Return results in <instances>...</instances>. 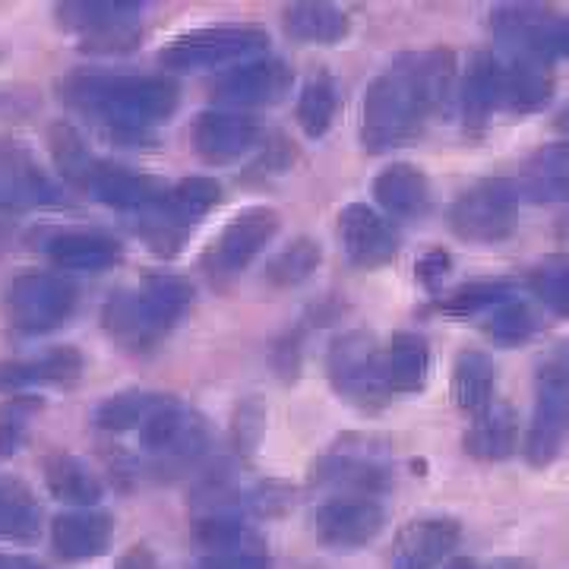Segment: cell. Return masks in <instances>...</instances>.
<instances>
[{"instance_id": "1", "label": "cell", "mask_w": 569, "mask_h": 569, "mask_svg": "<svg viewBox=\"0 0 569 569\" xmlns=\"http://www.w3.org/2000/svg\"><path fill=\"white\" fill-rule=\"evenodd\" d=\"M459 63L449 48L402 54L367 86L361 142L367 152H389L425 130L427 118L447 114L459 96Z\"/></svg>"}, {"instance_id": "2", "label": "cell", "mask_w": 569, "mask_h": 569, "mask_svg": "<svg viewBox=\"0 0 569 569\" xmlns=\"http://www.w3.org/2000/svg\"><path fill=\"white\" fill-rule=\"evenodd\" d=\"M63 104L104 123L118 140H146L181 104V89L152 73H70L58 82Z\"/></svg>"}, {"instance_id": "3", "label": "cell", "mask_w": 569, "mask_h": 569, "mask_svg": "<svg viewBox=\"0 0 569 569\" xmlns=\"http://www.w3.org/2000/svg\"><path fill=\"white\" fill-rule=\"evenodd\" d=\"M48 146H51L54 164L63 178L77 190L89 193L92 200L111 206V209L149 216V212L162 209V203L168 200V187L159 178L137 171V168H127V164L99 159L70 123H54L48 130Z\"/></svg>"}, {"instance_id": "4", "label": "cell", "mask_w": 569, "mask_h": 569, "mask_svg": "<svg viewBox=\"0 0 569 569\" xmlns=\"http://www.w3.org/2000/svg\"><path fill=\"white\" fill-rule=\"evenodd\" d=\"M310 488L326 497H380L392 488L387 443L348 433L310 466Z\"/></svg>"}, {"instance_id": "5", "label": "cell", "mask_w": 569, "mask_h": 569, "mask_svg": "<svg viewBox=\"0 0 569 569\" xmlns=\"http://www.w3.org/2000/svg\"><path fill=\"white\" fill-rule=\"evenodd\" d=\"M269 36L260 26L231 22V26H206L174 36L162 48L159 63L174 73H200V70H219V67H238L253 61L266 51Z\"/></svg>"}, {"instance_id": "6", "label": "cell", "mask_w": 569, "mask_h": 569, "mask_svg": "<svg viewBox=\"0 0 569 569\" xmlns=\"http://www.w3.org/2000/svg\"><path fill=\"white\" fill-rule=\"evenodd\" d=\"M326 377L346 402L361 411L383 408L392 396L383 377V351L365 329H351L329 342Z\"/></svg>"}, {"instance_id": "7", "label": "cell", "mask_w": 569, "mask_h": 569, "mask_svg": "<svg viewBox=\"0 0 569 569\" xmlns=\"http://www.w3.org/2000/svg\"><path fill=\"white\" fill-rule=\"evenodd\" d=\"M80 305L77 284L54 272H22L3 291L7 323L22 336H44L61 329Z\"/></svg>"}, {"instance_id": "8", "label": "cell", "mask_w": 569, "mask_h": 569, "mask_svg": "<svg viewBox=\"0 0 569 569\" xmlns=\"http://www.w3.org/2000/svg\"><path fill=\"white\" fill-rule=\"evenodd\" d=\"M519 216V187L503 178L471 183L449 206V228L471 244H497L512 234Z\"/></svg>"}, {"instance_id": "9", "label": "cell", "mask_w": 569, "mask_h": 569, "mask_svg": "<svg viewBox=\"0 0 569 569\" xmlns=\"http://www.w3.org/2000/svg\"><path fill=\"white\" fill-rule=\"evenodd\" d=\"M140 447L156 459L159 471L193 466L209 449V421L197 408L183 406L171 396L140 427Z\"/></svg>"}, {"instance_id": "10", "label": "cell", "mask_w": 569, "mask_h": 569, "mask_svg": "<svg viewBox=\"0 0 569 569\" xmlns=\"http://www.w3.org/2000/svg\"><path fill=\"white\" fill-rule=\"evenodd\" d=\"M58 22L89 51H130L142 39L140 3H61Z\"/></svg>"}, {"instance_id": "11", "label": "cell", "mask_w": 569, "mask_h": 569, "mask_svg": "<svg viewBox=\"0 0 569 569\" xmlns=\"http://www.w3.org/2000/svg\"><path fill=\"white\" fill-rule=\"evenodd\" d=\"M569 430V370L550 361L538 370L535 383V411H531L529 433H526V459L529 466H550Z\"/></svg>"}, {"instance_id": "12", "label": "cell", "mask_w": 569, "mask_h": 569, "mask_svg": "<svg viewBox=\"0 0 569 569\" xmlns=\"http://www.w3.org/2000/svg\"><path fill=\"white\" fill-rule=\"evenodd\" d=\"M317 538L332 550L367 548L383 526L387 512L373 497H326L310 516Z\"/></svg>"}, {"instance_id": "13", "label": "cell", "mask_w": 569, "mask_h": 569, "mask_svg": "<svg viewBox=\"0 0 569 569\" xmlns=\"http://www.w3.org/2000/svg\"><path fill=\"white\" fill-rule=\"evenodd\" d=\"M279 224H282V216L269 206H250L244 212H238L224 224L222 234L212 241L206 253V266L222 276L241 272L272 244V238L279 234Z\"/></svg>"}, {"instance_id": "14", "label": "cell", "mask_w": 569, "mask_h": 569, "mask_svg": "<svg viewBox=\"0 0 569 569\" xmlns=\"http://www.w3.org/2000/svg\"><path fill=\"white\" fill-rule=\"evenodd\" d=\"M63 193L39 159L17 142H0V209L29 212L61 206Z\"/></svg>"}, {"instance_id": "15", "label": "cell", "mask_w": 569, "mask_h": 569, "mask_svg": "<svg viewBox=\"0 0 569 569\" xmlns=\"http://www.w3.org/2000/svg\"><path fill=\"white\" fill-rule=\"evenodd\" d=\"M339 238L346 257L358 269H380L399 253V231L367 203H348L339 212Z\"/></svg>"}, {"instance_id": "16", "label": "cell", "mask_w": 569, "mask_h": 569, "mask_svg": "<svg viewBox=\"0 0 569 569\" xmlns=\"http://www.w3.org/2000/svg\"><path fill=\"white\" fill-rule=\"evenodd\" d=\"M260 121L244 111L209 108L193 121V149L209 164L238 162L260 140Z\"/></svg>"}, {"instance_id": "17", "label": "cell", "mask_w": 569, "mask_h": 569, "mask_svg": "<svg viewBox=\"0 0 569 569\" xmlns=\"http://www.w3.org/2000/svg\"><path fill=\"white\" fill-rule=\"evenodd\" d=\"M288 89H291L288 63L279 58H253L219 77L212 86V96L234 108H260V104L282 102Z\"/></svg>"}, {"instance_id": "18", "label": "cell", "mask_w": 569, "mask_h": 569, "mask_svg": "<svg viewBox=\"0 0 569 569\" xmlns=\"http://www.w3.org/2000/svg\"><path fill=\"white\" fill-rule=\"evenodd\" d=\"M462 541V526L449 516H427L411 522L396 548L389 569H437Z\"/></svg>"}, {"instance_id": "19", "label": "cell", "mask_w": 569, "mask_h": 569, "mask_svg": "<svg viewBox=\"0 0 569 569\" xmlns=\"http://www.w3.org/2000/svg\"><path fill=\"white\" fill-rule=\"evenodd\" d=\"M102 326L108 339L130 355H149L164 339V332L142 301L140 288H121L108 295L102 307Z\"/></svg>"}, {"instance_id": "20", "label": "cell", "mask_w": 569, "mask_h": 569, "mask_svg": "<svg viewBox=\"0 0 569 569\" xmlns=\"http://www.w3.org/2000/svg\"><path fill=\"white\" fill-rule=\"evenodd\" d=\"M82 351L73 346H58L39 358L0 361V392H22L32 387H70L82 377Z\"/></svg>"}, {"instance_id": "21", "label": "cell", "mask_w": 569, "mask_h": 569, "mask_svg": "<svg viewBox=\"0 0 569 569\" xmlns=\"http://www.w3.org/2000/svg\"><path fill=\"white\" fill-rule=\"evenodd\" d=\"M44 257L63 272H104L121 263L123 247L104 231H61L44 241Z\"/></svg>"}, {"instance_id": "22", "label": "cell", "mask_w": 569, "mask_h": 569, "mask_svg": "<svg viewBox=\"0 0 569 569\" xmlns=\"http://www.w3.org/2000/svg\"><path fill=\"white\" fill-rule=\"evenodd\" d=\"M114 535V519L99 509H73L54 519L51 526V545L58 550V557L80 563L102 557Z\"/></svg>"}, {"instance_id": "23", "label": "cell", "mask_w": 569, "mask_h": 569, "mask_svg": "<svg viewBox=\"0 0 569 569\" xmlns=\"http://www.w3.org/2000/svg\"><path fill=\"white\" fill-rule=\"evenodd\" d=\"M503 70L507 63L490 51H478L468 63L466 82L459 89V104L468 130H481L490 114L503 104Z\"/></svg>"}, {"instance_id": "24", "label": "cell", "mask_w": 569, "mask_h": 569, "mask_svg": "<svg viewBox=\"0 0 569 569\" xmlns=\"http://www.w3.org/2000/svg\"><path fill=\"white\" fill-rule=\"evenodd\" d=\"M41 475H44V485L51 490V497L67 503V507L92 509L102 500L104 488L99 475L73 452H63V449L48 452L41 459Z\"/></svg>"}, {"instance_id": "25", "label": "cell", "mask_w": 569, "mask_h": 569, "mask_svg": "<svg viewBox=\"0 0 569 569\" xmlns=\"http://www.w3.org/2000/svg\"><path fill=\"white\" fill-rule=\"evenodd\" d=\"M373 197L396 219H425L430 212V183L425 171L396 162L373 178Z\"/></svg>"}, {"instance_id": "26", "label": "cell", "mask_w": 569, "mask_h": 569, "mask_svg": "<svg viewBox=\"0 0 569 569\" xmlns=\"http://www.w3.org/2000/svg\"><path fill=\"white\" fill-rule=\"evenodd\" d=\"M519 193L531 203H557L569 197V142L535 149L519 171Z\"/></svg>"}, {"instance_id": "27", "label": "cell", "mask_w": 569, "mask_h": 569, "mask_svg": "<svg viewBox=\"0 0 569 569\" xmlns=\"http://www.w3.org/2000/svg\"><path fill=\"white\" fill-rule=\"evenodd\" d=\"M553 96V73L548 61L535 54H519L516 61L507 63L503 70V104L509 111L531 114L541 111Z\"/></svg>"}, {"instance_id": "28", "label": "cell", "mask_w": 569, "mask_h": 569, "mask_svg": "<svg viewBox=\"0 0 569 569\" xmlns=\"http://www.w3.org/2000/svg\"><path fill=\"white\" fill-rule=\"evenodd\" d=\"M430 373V348L418 332H396L383 348V377L389 392H418Z\"/></svg>"}, {"instance_id": "29", "label": "cell", "mask_w": 569, "mask_h": 569, "mask_svg": "<svg viewBox=\"0 0 569 569\" xmlns=\"http://www.w3.org/2000/svg\"><path fill=\"white\" fill-rule=\"evenodd\" d=\"M493 387H497V367L485 351L468 348L452 365V402L468 415H485L493 406Z\"/></svg>"}, {"instance_id": "30", "label": "cell", "mask_w": 569, "mask_h": 569, "mask_svg": "<svg viewBox=\"0 0 569 569\" xmlns=\"http://www.w3.org/2000/svg\"><path fill=\"white\" fill-rule=\"evenodd\" d=\"M519 443V421L509 406H490L485 415L475 418L466 433V452L485 462H500L516 452Z\"/></svg>"}, {"instance_id": "31", "label": "cell", "mask_w": 569, "mask_h": 569, "mask_svg": "<svg viewBox=\"0 0 569 569\" xmlns=\"http://www.w3.org/2000/svg\"><path fill=\"white\" fill-rule=\"evenodd\" d=\"M168 399L171 396L152 392V389H123V392H114V396L99 402V408L92 411V425L99 430H108V433L133 430V427L146 425Z\"/></svg>"}, {"instance_id": "32", "label": "cell", "mask_w": 569, "mask_h": 569, "mask_svg": "<svg viewBox=\"0 0 569 569\" xmlns=\"http://www.w3.org/2000/svg\"><path fill=\"white\" fill-rule=\"evenodd\" d=\"M284 29L307 44H336L351 32V20L332 3H291L284 10Z\"/></svg>"}, {"instance_id": "33", "label": "cell", "mask_w": 569, "mask_h": 569, "mask_svg": "<svg viewBox=\"0 0 569 569\" xmlns=\"http://www.w3.org/2000/svg\"><path fill=\"white\" fill-rule=\"evenodd\" d=\"M222 200V183L216 178H206V174H197V178H183L171 190H168V200L159 209L164 222L171 228H187L197 219H203L206 212H212Z\"/></svg>"}, {"instance_id": "34", "label": "cell", "mask_w": 569, "mask_h": 569, "mask_svg": "<svg viewBox=\"0 0 569 569\" xmlns=\"http://www.w3.org/2000/svg\"><path fill=\"white\" fill-rule=\"evenodd\" d=\"M140 295L164 336L181 323L183 313L193 305V284L187 282L183 276H171V272L146 276L140 284Z\"/></svg>"}, {"instance_id": "35", "label": "cell", "mask_w": 569, "mask_h": 569, "mask_svg": "<svg viewBox=\"0 0 569 569\" xmlns=\"http://www.w3.org/2000/svg\"><path fill=\"white\" fill-rule=\"evenodd\" d=\"M41 531V507L20 478H0V538L36 541Z\"/></svg>"}, {"instance_id": "36", "label": "cell", "mask_w": 569, "mask_h": 569, "mask_svg": "<svg viewBox=\"0 0 569 569\" xmlns=\"http://www.w3.org/2000/svg\"><path fill=\"white\" fill-rule=\"evenodd\" d=\"M553 20L548 7H538V3H507V7H497L490 13V29L500 41H507L512 48H522V54H531L538 39L545 36L548 22Z\"/></svg>"}, {"instance_id": "37", "label": "cell", "mask_w": 569, "mask_h": 569, "mask_svg": "<svg viewBox=\"0 0 569 569\" xmlns=\"http://www.w3.org/2000/svg\"><path fill=\"white\" fill-rule=\"evenodd\" d=\"M197 541L209 553H234V550L257 548V531L253 526H247L241 512L209 509V512H200V519H197Z\"/></svg>"}, {"instance_id": "38", "label": "cell", "mask_w": 569, "mask_h": 569, "mask_svg": "<svg viewBox=\"0 0 569 569\" xmlns=\"http://www.w3.org/2000/svg\"><path fill=\"white\" fill-rule=\"evenodd\" d=\"M336 108H339V89L329 73H317L305 82L301 99H298V123L310 140H320L329 133V127L336 121Z\"/></svg>"}, {"instance_id": "39", "label": "cell", "mask_w": 569, "mask_h": 569, "mask_svg": "<svg viewBox=\"0 0 569 569\" xmlns=\"http://www.w3.org/2000/svg\"><path fill=\"white\" fill-rule=\"evenodd\" d=\"M529 288L553 317L569 320V253H550L531 266Z\"/></svg>"}, {"instance_id": "40", "label": "cell", "mask_w": 569, "mask_h": 569, "mask_svg": "<svg viewBox=\"0 0 569 569\" xmlns=\"http://www.w3.org/2000/svg\"><path fill=\"white\" fill-rule=\"evenodd\" d=\"M320 260H323L320 244L310 238H298L266 263V282L276 284V288H295L317 272Z\"/></svg>"}, {"instance_id": "41", "label": "cell", "mask_w": 569, "mask_h": 569, "mask_svg": "<svg viewBox=\"0 0 569 569\" xmlns=\"http://www.w3.org/2000/svg\"><path fill=\"white\" fill-rule=\"evenodd\" d=\"M512 298V288L509 282H468L459 284L456 291H449L447 298H440V310L452 313V317H471V313H481V310H497L500 305H507Z\"/></svg>"}, {"instance_id": "42", "label": "cell", "mask_w": 569, "mask_h": 569, "mask_svg": "<svg viewBox=\"0 0 569 569\" xmlns=\"http://www.w3.org/2000/svg\"><path fill=\"white\" fill-rule=\"evenodd\" d=\"M39 411L41 399L36 396H13L0 406V459H10L20 452Z\"/></svg>"}, {"instance_id": "43", "label": "cell", "mask_w": 569, "mask_h": 569, "mask_svg": "<svg viewBox=\"0 0 569 569\" xmlns=\"http://www.w3.org/2000/svg\"><path fill=\"white\" fill-rule=\"evenodd\" d=\"M538 329V320L529 310V305H516V301H507L500 305L485 323V332H488L493 342L500 346H519V342H529Z\"/></svg>"}, {"instance_id": "44", "label": "cell", "mask_w": 569, "mask_h": 569, "mask_svg": "<svg viewBox=\"0 0 569 569\" xmlns=\"http://www.w3.org/2000/svg\"><path fill=\"white\" fill-rule=\"evenodd\" d=\"M266 425V408L257 399H244L238 411H234V421H231V440L238 452H250V449L260 443Z\"/></svg>"}, {"instance_id": "45", "label": "cell", "mask_w": 569, "mask_h": 569, "mask_svg": "<svg viewBox=\"0 0 569 569\" xmlns=\"http://www.w3.org/2000/svg\"><path fill=\"white\" fill-rule=\"evenodd\" d=\"M531 54L541 58V61H550V58H569V17H553Z\"/></svg>"}, {"instance_id": "46", "label": "cell", "mask_w": 569, "mask_h": 569, "mask_svg": "<svg viewBox=\"0 0 569 569\" xmlns=\"http://www.w3.org/2000/svg\"><path fill=\"white\" fill-rule=\"evenodd\" d=\"M449 269H452V257H449L443 247H433V250H427L425 257L418 260L415 266V276H418V282L430 288V291H437L443 279L449 276Z\"/></svg>"}, {"instance_id": "47", "label": "cell", "mask_w": 569, "mask_h": 569, "mask_svg": "<svg viewBox=\"0 0 569 569\" xmlns=\"http://www.w3.org/2000/svg\"><path fill=\"white\" fill-rule=\"evenodd\" d=\"M200 569H272V563L257 550H234V553H209Z\"/></svg>"}, {"instance_id": "48", "label": "cell", "mask_w": 569, "mask_h": 569, "mask_svg": "<svg viewBox=\"0 0 569 569\" xmlns=\"http://www.w3.org/2000/svg\"><path fill=\"white\" fill-rule=\"evenodd\" d=\"M118 569H162V563L149 548H130L121 557Z\"/></svg>"}, {"instance_id": "49", "label": "cell", "mask_w": 569, "mask_h": 569, "mask_svg": "<svg viewBox=\"0 0 569 569\" xmlns=\"http://www.w3.org/2000/svg\"><path fill=\"white\" fill-rule=\"evenodd\" d=\"M0 569H44L39 560L22 557V553H0Z\"/></svg>"}, {"instance_id": "50", "label": "cell", "mask_w": 569, "mask_h": 569, "mask_svg": "<svg viewBox=\"0 0 569 569\" xmlns=\"http://www.w3.org/2000/svg\"><path fill=\"white\" fill-rule=\"evenodd\" d=\"M490 569H535L531 560H516V557H509V560H497Z\"/></svg>"}, {"instance_id": "51", "label": "cell", "mask_w": 569, "mask_h": 569, "mask_svg": "<svg viewBox=\"0 0 569 569\" xmlns=\"http://www.w3.org/2000/svg\"><path fill=\"white\" fill-rule=\"evenodd\" d=\"M443 569H478V563L471 557H452V560H447Z\"/></svg>"}, {"instance_id": "52", "label": "cell", "mask_w": 569, "mask_h": 569, "mask_svg": "<svg viewBox=\"0 0 569 569\" xmlns=\"http://www.w3.org/2000/svg\"><path fill=\"white\" fill-rule=\"evenodd\" d=\"M557 234H560L563 241H569V209L560 216V222H557Z\"/></svg>"}, {"instance_id": "53", "label": "cell", "mask_w": 569, "mask_h": 569, "mask_svg": "<svg viewBox=\"0 0 569 569\" xmlns=\"http://www.w3.org/2000/svg\"><path fill=\"white\" fill-rule=\"evenodd\" d=\"M7 241H10V231H7V228H3V224H0V250H3V247H7Z\"/></svg>"}, {"instance_id": "54", "label": "cell", "mask_w": 569, "mask_h": 569, "mask_svg": "<svg viewBox=\"0 0 569 569\" xmlns=\"http://www.w3.org/2000/svg\"><path fill=\"white\" fill-rule=\"evenodd\" d=\"M557 365H563L569 370V346H563V355H560V361Z\"/></svg>"}, {"instance_id": "55", "label": "cell", "mask_w": 569, "mask_h": 569, "mask_svg": "<svg viewBox=\"0 0 569 569\" xmlns=\"http://www.w3.org/2000/svg\"><path fill=\"white\" fill-rule=\"evenodd\" d=\"M560 127H563V130H569V108L563 111V114H560Z\"/></svg>"}]
</instances>
